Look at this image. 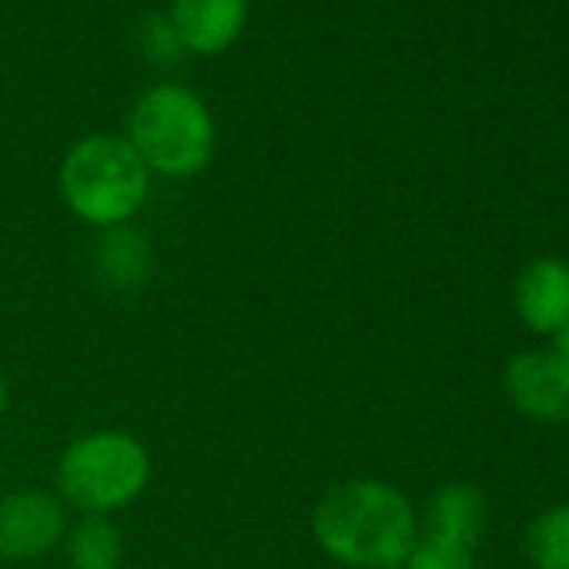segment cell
Masks as SVG:
<instances>
[{
  "mask_svg": "<svg viewBox=\"0 0 569 569\" xmlns=\"http://www.w3.org/2000/svg\"><path fill=\"white\" fill-rule=\"evenodd\" d=\"M128 144L138 151L148 171L191 178L211 164L214 121L188 88L158 84L131 111Z\"/></svg>",
  "mask_w": 569,
  "mask_h": 569,
  "instance_id": "3",
  "label": "cell"
},
{
  "mask_svg": "<svg viewBox=\"0 0 569 569\" xmlns=\"http://www.w3.org/2000/svg\"><path fill=\"white\" fill-rule=\"evenodd\" d=\"M389 569H409V566H406V562H402V566H389Z\"/></svg>",
  "mask_w": 569,
  "mask_h": 569,
  "instance_id": "17",
  "label": "cell"
},
{
  "mask_svg": "<svg viewBox=\"0 0 569 569\" xmlns=\"http://www.w3.org/2000/svg\"><path fill=\"white\" fill-rule=\"evenodd\" d=\"M486 532V499L469 482L442 486L426 506V536L476 549Z\"/></svg>",
  "mask_w": 569,
  "mask_h": 569,
  "instance_id": "9",
  "label": "cell"
},
{
  "mask_svg": "<svg viewBox=\"0 0 569 569\" xmlns=\"http://www.w3.org/2000/svg\"><path fill=\"white\" fill-rule=\"evenodd\" d=\"M98 271L118 292H131L144 284L151 271V248L148 238L131 224L104 228V238L98 241Z\"/></svg>",
  "mask_w": 569,
  "mask_h": 569,
  "instance_id": "10",
  "label": "cell"
},
{
  "mask_svg": "<svg viewBox=\"0 0 569 569\" xmlns=\"http://www.w3.org/2000/svg\"><path fill=\"white\" fill-rule=\"evenodd\" d=\"M526 552L536 569H569V506H552L529 522Z\"/></svg>",
  "mask_w": 569,
  "mask_h": 569,
  "instance_id": "12",
  "label": "cell"
},
{
  "mask_svg": "<svg viewBox=\"0 0 569 569\" xmlns=\"http://www.w3.org/2000/svg\"><path fill=\"white\" fill-rule=\"evenodd\" d=\"M244 0H174L171 28L184 51L221 54L244 28Z\"/></svg>",
  "mask_w": 569,
  "mask_h": 569,
  "instance_id": "8",
  "label": "cell"
},
{
  "mask_svg": "<svg viewBox=\"0 0 569 569\" xmlns=\"http://www.w3.org/2000/svg\"><path fill=\"white\" fill-rule=\"evenodd\" d=\"M148 479V449L121 429L81 436L58 459V492L84 516H104L131 506L144 492Z\"/></svg>",
  "mask_w": 569,
  "mask_h": 569,
  "instance_id": "4",
  "label": "cell"
},
{
  "mask_svg": "<svg viewBox=\"0 0 569 569\" xmlns=\"http://www.w3.org/2000/svg\"><path fill=\"white\" fill-rule=\"evenodd\" d=\"M506 392L512 406L532 419H569V366L556 352H522L506 369Z\"/></svg>",
  "mask_w": 569,
  "mask_h": 569,
  "instance_id": "6",
  "label": "cell"
},
{
  "mask_svg": "<svg viewBox=\"0 0 569 569\" xmlns=\"http://www.w3.org/2000/svg\"><path fill=\"white\" fill-rule=\"evenodd\" d=\"M138 41H141V54L154 64V68H171L178 64L181 58V41L171 28V18H161V14H148L141 31H138Z\"/></svg>",
  "mask_w": 569,
  "mask_h": 569,
  "instance_id": "14",
  "label": "cell"
},
{
  "mask_svg": "<svg viewBox=\"0 0 569 569\" xmlns=\"http://www.w3.org/2000/svg\"><path fill=\"white\" fill-rule=\"evenodd\" d=\"M556 356L569 366V326L556 336Z\"/></svg>",
  "mask_w": 569,
  "mask_h": 569,
  "instance_id": "15",
  "label": "cell"
},
{
  "mask_svg": "<svg viewBox=\"0 0 569 569\" xmlns=\"http://www.w3.org/2000/svg\"><path fill=\"white\" fill-rule=\"evenodd\" d=\"M406 566L409 569H476V559H472V549H462L436 536H422L416 539Z\"/></svg>",
  "mask_w": 569,
  "mask_h": 569,
  "instance_id": "13",
  "label": "cell"
},
{
  "mask_svg": "<svg viewBox=\"0 0 569 569\" xmlns=\"http://www.w3.org/2000/svg\"><path fill=\"white\" fill-rule=\"evenodd\" d=\"M68 539V566L71 569H118L121 566V532L104 516H84L71 526Z\"/></svg>",
  "mask_w": 569,
  "mask_h": 569,
  "instance_id": "11",
  "label": "cell"
},
{
  "mask_svg": "<svg viewBox=\"0 0 569 569\" xmlns=\"http://www.w3.org/2000/svg\"><path fill=\"white\" fill-rule=\"evenodd\" d=\"M8 406H11V386H8L4 372H0V416L8 412Z\"/></svg>",
  "mask_w": 569,
  "mask_h": 569,
  "instance_id": "16",
  "label": "cell"
},
{
  "mask_svg": "<svg viewBox=\"0 0 569 569\" xmlns=\"http://www.w3.org/2000/svg\"><path fill=\"white\" fill-rule=\"evenodd\" d=\"M516 312L532 332L559 336L569 326V261H529L516 278Z\"/></svg>",
  "mask_w": 569,
  "mask_h": 569,
  "instance_id": "7",
  "label": "cell"
},
{
  "mask_svg": "<svg viewBox=\"0 0 569 569\" xmlns=\"http://www.w3.org/2000/svg\"><path fill=\"white\" fill-rule=\"evenodd\" d=\"M61 194L88 224H128L148 198V168L128 138L94 134L68 151L61 164Z\"/></svg>",
  "mask_w": 569,
  "mask_h": 569,
  "instance_id": "2",
  "label": "cell"
},
{
  "mask_svg": "<svg viewBox=\"0 0 569 569\" xmlns=\"http://www.w3.org/2000/svg\"><path fill=\"white\" fill-rule=\"evenodd\" d=\"M319 546L359 569L402 566L419 539L409 499L379 479H349L332 486L312 512Z\"/></svg>",
  "mask_w": 569,
  "mask_h": 569,
  "instance_id": "1",
  "label": "cell"
},
{
  "mask_svg": "<svg viewBox=\"0 0 569 569\" xmlns=\"http://www.w3.org/2000/svg\"><path fill=\"white\" fill-rule=\"evenodd\" d=\"M68 532L64 506L38 489H21L0 499V559L24 562L51 552Z\"/></svg>",
  "mask_w": 569,
  "mask_h": 569,
  "instance_id": "5",
  "label": "cell"
}]
</instances>
